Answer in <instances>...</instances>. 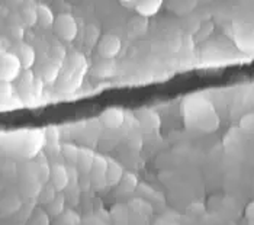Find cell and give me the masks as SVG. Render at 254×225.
<instances>
[{"mask_svg":"<svg viewBox=\"0 0 254 225\" xmlns=\"http://www.w3.org/2000/svg\"><path fill=\"white\" fill-rule=\"evenodd\" d=\"M108 164H109V158L103 157L102 154H98L96 160H95V164H93V169L89 173L90 185L95 189H98V190L103 189L108 185V180H106Z\"/></svg>","mask_w":254,"mask_h":225,"instance_id":"4","label":"cell"},{"mask_svg":"<svg viewBox=\"0 0 254 225\" xmlns=\"http://www.w3.org/2000/svg\"><path fill=\"white\" fill-rule=\"evenodd\" d=\"M64 202H65V196L60 193L59 196H56V199L48 205V211L51 215H60L64 211Z\"/></svg>","mask_w":254,"mask_h":225,"instance_id":"19","label":"cell"},{"mask_svg":"<svg viewBox=\"0 0 254 225\" xmlns=\"http://www.w3.org/2000/svg\"><path fill=\"white\" fill-rule=\"evenodd\" d=\"M20 67H22V64L15 53H1V69H0L1 81L12 83L15 78H18Z\"/></svg>","mask_w":254,"mask_h":225,"instance_id":"2","label":"cell"},{"mask_svg":"<svg viewBox=\"0 0 254 225\" xmlns=\"http://www.w3.org/2000/svg\"><path fill=\"white\" fill-rule=\"evenodd\" d=\"M61 152H63L64 158H65L70 164H73V166L77 164L78 152H80V149H78V147L73 146V144H65V146H63Z\"/></svg>","mask_w":254,"mask_h":225,"instance_id":"16","label":"cell"},{"mask_svg":"<svg viewBox=\"0 0 254 225\" xmlns=\"http://www.w3.org/2000/svg\"><path fill=\"white\" fill-rule=\"evenodd\" d=\"M50 182L57 190H64L70 185V176H68V167L63 164H54L51 166V176Z\"/></svg>","mask_w":254,"mask_h":225,"instance_id":"6","label":"cell"},{"mask_svg":"<svg viewBox=\"0 0 254 225\" xmlns=\"http://www.w3.org/2000/svg\"><path fill=\"white\" fill-rule=\"evenodd\" d=\"M10 35L15 38V39H22V37H23V29L20 28L19 25H16V26H12L10 28Z\"/></svg>","mask_w":254,"mask_h":225,"instance_id":"22","label":"cell"},{"mask_svg":"<svg viewBox=\"0 0 254 225\" xmlns=\"http://www.w3.org/2000/svg\"><path fill=\"white\" fill-rule=\"evenodd\" d=\"M38 4H34V0H25L23 6L20 9V18L28 25L32 26L35 23H38V10H37Z\"/></svg>","mask_w":254,"mask_h":225,"instance_id":"10","label":"cell"},{"mask_svg":"<svg viewBox=\"0 0 254 225\" xmlns=\"http://www.w3.org/2000/svg\"><path fill=\"white\" fill-rule=\"evenodd\" d=\"M96 155L98 154H95V151L90 150V149H80L77 164H76L78 171H81L83 174H89L93 169Z\"/></svg>","mask_w":254,"mask_h":225,"instance_id":"8","label":"cell"},{"mask_svg":"<svg viewBox=\"0 0 254 225\" xmlns=\"http://www.w3.org/2000/svg\"><path fill=\"white\" fill-rule=\"evenodd\" d=\"M61 66H63V61L56 60V58H53L47 64H44L42 69H41V75H42L44 81L54 83L59 78L60 72H61Z\"/></svg>","mask_w":254,"mask_h":225,"instance_id":"9","label":"cell"},{"mask_svg":"<svg viewBox=\"0 0 254 225\" xmlns=\"http://www.w3.org/2000/svg\"><path fill=\"white\" fill-rule=\"evenodd\" d=\"M117 70V64L114 60H103L102 63L96 64L92 70V75H96L99 78H105V77H109L115 73Z\"/></svg>","mask_w":254,"mask_h":225,"instance_id":"13","label":"cell"},{"mask_svg":"<svg viewBox=\"0 0 254 225\" xmlns=\"http://www.w3.org/2000/svg\"><path fill=\"white\" fill-rule=\"evenodd\" d=\"M1 102L4 103V102H7V100H10L12 97H13V94H15V89H13V86H12V83L10 81H1Z\"/></svg>","mask_w":254,"mask_h":225,"instance_id":"21","label":"cell"},{"mask_svg":"<svg viewBox=\"0 0 254 225\" xmlns=\"http://www.w3.org/2000/svg\"><path fill=\"white\" fill-rule=\"evenodd\" d=\"M112 220H114V225H128L127 208H124V205H117L112 209Z\"/></svg>","mask_w":254,"mask_h":225,"instance_id":"17","label":"cell"},{"mask_svg":"<svg viewBox=\"0 0 254 225\" xmlns=\"http://www.w3.org/2000/svg\"><path fill=\"white\" fill-rule=\"evenodd\" d=\"M56 190L57 189L54 188L51 183L50 185H45L44 189L41 190V193H39V204H45V205H50L54 199H56Z\"/></svg>","mask_w":254,"mask_h":225,"instance_id":"18","label":"cell"},{"mask_svg":"<svg viewBox=\"0 0 254 225\" xmlns=\"http://www.w3.org/2000/svg\"><path fill=\"white\" fill-rule=\"evenodd\" d=\"M125 121V112L121 108H108L100 115V122L109 128V130H117L121 125H124Z\"/></svg>","mask_w":254,"mask_h":225,"instance_id":"5","label":"cell"},{"mask_svg":"<svg viewBox=\"0 0 254 225\" xmlns=\"http://www.w3.org/2000/svg\"><path fill=\"white\" fill-rule=\"evenodd\" d=\"M161 3L163 0H138L135 9L142 18H148L156 15L158 9L161 7Z\"/></svg>","mask_w":254,"mask_h":225,"instance_id":"11","label":"cell"},{"mask_svg":"<svg viewBox=\"0 0 254 225\" xmlns=\"http://www.w3.org/2000/svg\"><path fill=\"white\" fill-rule=\"evenodd\" d=\"M121 51V39L114 34H105L99 38L98 53L103 60H114Z\"/></svg>","mask_w":254,"mask_h":225,"instance_id":"3","label":"cell"},{"mask_svg":"<svg viewBox=\"0 0 254 225\" xmlns=\"http://www.w3.org/2000/svg\"><path fill=\"white\" fill-rule=\"evenodd\" d=\"M138 185V179L132 174V173H125L121 183L118 185L119 188V192H124V193H131L137 189Z\"/></svg>","mask_w":254,"mask_h":225,"instance_id":"15","label":"cell"},{"mask_svg":"<svg viewBox=\"0 0 254 225\" xmlns=\"http://www.w3.org/2000/svg\"><path fill=\"white\" fill-rule=\"evenodd\" d=\"M15 54L19 58L22 69H25V70H31V67L35 64L37 53H35L34 47H31L29 44H25V42L19 44L16 47V53Z\"/></svg>","mask_w":254,"mask_h":225,"instance_id":"7","label":"cell"},{"mask_svg":"<svg viewBox=\"0 0 254 225\" xmlns=\"http://www.w3.org/2000/svg\"><path fill=\"white\" fill-rule=\"evenodd\" d=\"M54 31L61 39L64 41H73L77 37V22L68 13H61L56 18L54 22Z\"/></svg>","mask_w":254,"mask_h":225,"instance_id":"1","label":"cell"},{"mask_svg":"<svg viewBox=\"0 0 254 225\" xmlns=\"http://www.w3.org/2000/svg\"><path fill=\"white\" fill-rule=\"evenodd\" d=\"M37 10H38V23L42 28L54 26V22H56L54 13H53V10L47 4H42L41 3V4H38Z\"/></svg>","mask_w":254,"mask_h":225,"instance_id":"14","label":"cell"},{"mask_svg":"<svg viewBox=\"0 0 254 225\" xmlns=\"http://www.w3.org/2000/svg\"><path fill=\"white\" fill-rule=\"evenodd\" d=\"M12 6H19V4H23L25 0H7Z\"/></svg>","mask_w":254,"mask_h":225,"instance_id":"23","label":"cell"},{"mask_svg":"<svg viewBox=\"0 0 254 225\" xmlns=\"http://www.w3.org/2000/svg\"><path fill=\"white\" fill-rule=\"evenodd\" d=\"M240 127L247 134H254V113H247L240 119Z\"/></svg>","mask_w":254,"mask_h":225,"instance_id":"20","label":"cell"},{"mask_svg":"<svg viewBox=\"0 0 254 225\" xmlns=\"http://www.w3.org/2000/svg\"><path fill=\"white\" fill-rule=\"evenodd\" d=\"M125 171L122 169V166L115 161V160H111L109 158V164H108V171H106V180H108V185L109 186H118L124 177Z\"/></svg>","mask_w":254,"mask_h":225,"instance_id":"12","label":"cell"}]
</instances>
